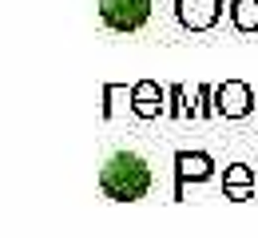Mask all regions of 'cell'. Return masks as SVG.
<instances>
[{"mask_svg":"<svg viewBox=\"0 0 258 238\" xmlns=\"http://www.w3.org/2000/svg\"><path fill=\"white\" fill-rule=\"evenodd\" d=\"M99 191L111 203H139L151 191V167L135 151H115L99 171Z\"/></svg>","mask_w":258,"mask_h":238,"instance_id":"6da1fadb","label":"cell"},{"mask_svg":"<svg viewBox=\"0 0 258 238\" xmlns=\"http://www.w3.org/2000/svg\"><path fill=\"white\" fill-rule=\"evenodd\" d=\"M99 20L111 32H139L151 20V0H99Z\"/></svg>","mask_w":258,"mask_h":238,"instance_id":"7a4b0ae2","label":"cell"},{"mask_svg":"<svg viewBox=\"0 0 258 238\" xmlns=\"http://www.w3.org/2000/svg\"><path fill=\"white\" fill-rule=\"evenodd\" d=\"M215 107L219 119H246L250 111H258V92H250V84L242 80H223L215 88Z\"/></svg>","mask_w":258,"mask_h":238,"instance_id":"3957f363","label":"cell"},{"mask_svg":"<svg viewBox=\"0 0 258 238\" xmlns=\"http://www.w3.org/2000/svg\"><path fill=\"white\" fill-rule=\"evenodd\" d=\"M215 175V163L207 151H175V191L171 199L183 203L187 199V183H207Z\"/></svg>","mask_w":258,"mask_h":238,"instance_id":"277c9868","label":"cell"},{"mask_svg":"<svg viewBox=\"0 0 258 238\" xmlns=\"http://www.w3.org/2000/svg\"><path fill=\"white\" fill-rule=\"evenodd\" d=\"M175 20L187 32H211L223 20V0H175Z\"/></svg>","mask_w":258,"mask_h":238,"instance_id":"5b68a950","label":"cell"},{"mask_svg":"<svg viewBox=\"0 0 258 238\" xmlns=\"http://www.w3.org/2000/svg\"><path fill=\"white\" fill-rule=\"evenodd\" d=\"M131 111L139 119H159V115H167V88H159L155 80L131 84Z\"/></svg>","mask_w":258,"mask_h":238,"instance_id":"8992f818","label":"cell"},{"mask_svg":"<svg viewBox=\"0 0 258 238\" xmlns=\"http://www.w3.org/2000/svg\"><path fill=\"white\" fill-rule=\"evenodd\" d=\"M258 183V171L246 167V163H230V167L223 171V191L230 195V191H254Z\"/></svg>","mask_w":258,"mask_h":238,"instance_id":"52a82bcc","label":"cell"},{"mask_svg":"<svg viewBox=\"0 0 258 238\" xmlns=\"http://www.w3.org/2000/svg\"><path fill=\"white\" fill-rule=\"evenodd\" d=\"M230 24L238 32H258V0H230Z\"/></svg>","mask_w":258,"mask_h":238,"instance_id":"ba28073f","label":"cell"},{"mask_svg":"<svg viewBox=\"0 0 258 238\" xmlns=\"http://www.w3.org/2000/svg\"><path fill=\"white\" fill-rule=\"evenodd\" d=\"M123 107L131 111V88L127 84H107L103 88V119H115Z\"/></svg>","mask_w":258,"mask_h":238,"instance_id":"9c48e42d","label":"cell"},{"mask_svg":"<svg viewBox=\"0 0 258 238\" xmlns=\"http://www.w3.org/2000/svg\"><path fill=\"white\" fill-rule=\"evenodd\" d=\"M187 100H191V92H187L183 84L167 88V115H171V119H199V115H195V107Z\"/></svg>","mask_w":258,"mask_h":238,"instance_id":"30bf717a","label":"cell"},{"mask_svg":"<svg viewBox=\"0 0 258 238\" xmlns=\"http://www.w3.org/2000/svg\"><path fill=\"white\" fill-rule=\"evenodd\" d=\"M195 115H199V119H215V115H219V107H215V88H211V84H199V88H195Z\"/></svg>","mask_w":258,"mask_h":238,"instance_id":"8fae6325","label":"cell"},{"mask_svg":"<svg viewBox=\"0 0 258 238\" xmlns=\"http://www.w3.org/2000/svg\"><path fill=\"white\" fill-rule=\"evenodd\" d=\"M254 191H258V183H254Z\"/></svg>","mask_w":258,"mask_h":238,"instance_id":"7c38bea8","label":"cell"}]
</instances>
